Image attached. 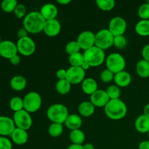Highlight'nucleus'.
<instances>
[{"instance_id":"12","label":"nucleus","mask_w":149,"mask_h":149,"mask_svg":"<svg viewBox=\"0 0 149 149\" xmlns=\"http://www.w3.org/2000/svg\"><path fill=\"white\" fill-rule=\"evenodd\" d=\"M85 74L86 71L81 67L71 66L67 69L66 79L71 85L81 84L85 79Z\"/></svg>"},{"instance_id":"45","label":"nucleus","mask_w":149,"mask_h":149,"mask_svg":"<svg viewBox=\"0 0 149 149\" xmlns=\"http://www.w3.org/2000/svg\"><path fill=\"white\" fill-rule=\"evenodd\" d=\"M138 149H149V140L143 141L140 143Z\"/></svg>"},{"instance_id":"3","label":"nucleus","mask_w":149,"mask_h":149,"mask_svg":"<svg viewBox=\"0 0 149 149\" xmlns=\"http://www.w3.org/2000/svg\"><path fill=\"white\" fill-rule=\"evenodd\" d=\"M47 116L52 123L63 125L69 116L68 109L62 103H55L49 106L47 110Z\"/></svg>"},{"instance_id":"38","label":"nucleus","mask_w":149,"mask_h":149,"mask_svg":"<svg viewBox=\"0 0 149 149\" xmlns=\"http://www.w3.org/2000/svg\"><path fill=\"white\" fill-rule=\"evenodd\" d=\"M114 76L115 74H113V72L110 71V70L107 69H104L103 71H101L100 75V80H101L104 83H109L111 81H113L114 79Z\"/></svg>"},{"instance_id":"23","label":"nucleus","mask_w":149,"mask_h":149,"mask_svg":"<svg viewBox=\"0 0 149 149\" xmlns=\"http://www.w3.org/2000/svg\"><path fill=\"white\" fill-rule=\"evenodd\" d=\"M10 87L15 91H22L27 86V80L21 75H16L10 81Z\"/></svg>"},{"instance_id":"6","label":"nucleus","mask_w":149,"mask_h":149,"mask_svg":"<svg viewBox=\"0 0 149 149\" xmlns=\"http://www.w3.org/2000/svg\"><path fill=\"white\" fill-rule=\"evenodd\" d=\"M42 97L36 92H29L23 97L24 110L30 113L38 111L42 106Z\"/></svg>"},{"instance_id":"40","label":"nucleus","mask_w":149,"mask_h":149,"mask_svg":"<svg viewBox=\"0 0 149 149\" xmlns=\"http://www.w3.org/2000/svg\"><path fill=\"white\" fill-rule=\"evenodd\" d=\"M13 142L7 137L0 136V149H12Z\"/></svg>"},{"instance_id":"44","label":"nucleus","mask_w":149,"mask_h":149,"mask_svg":"<svg viewBox=\"0 0 149 149\" xmlns=\"http://www.w3.org/2000/svg\"><path fill=\"white\" fill-rule=\"evenodd\" d=\"M9 61H10V63H11L13 65H19L20 63V57L19 56L18 54H17V55L12 57Z\"/></svg>"},{"instance_id":"39","label":"nucleus","mask_w":149,"mask_h":149,"mask_svg":"<svg viewBox=\"0 0 149 149\" xmlns=\"http://www.w3.org/2000/svg\"><path fill=\"white\" fill-rule=\"evenodd\" d=\"M14 14L15 17L18 19L24 18L26 14V7L23 4H18L14 10Z\"/></svg>"},{"instance_id":"19","label":"nucleus","mask_w":149,"mask_h":149,"mask_svg":"<svg viewBox=\"0 0 149 149\" xmlns=\"http://www.w3.org/2000/svg\"><path fill=\"white\" fill-rule=\"evenodd\" d=\"M113 81L119 87H126L130 84L132 81V77L129 72L125 70L115 74Z\"/></svg>"},{"instance_id":"22","label":"nucleus","mask_w":149,"mask_h":149,"mask_svg":"<svg viewBox=\"0 0 149 149\" xmlns=\"http://www.w3.org/2000/svg\"><path fill=\"white\" fill-rule=\"evenodd\" d=\"M135 130L140 133H148L149 132V118L143 114L137 117L135 121Z\"/></svg>"},{"instance_id":"14","label":"nucleus","mask_w":149,"mask_h":149,"mask_svg":"<svg viewBox=\"0 0 149 149\" xmlns=\"http://www.w3.org/2000/svg\"><path fill=\"white\" fill-rule=\"evenodd\" d=\"M110 98L106 90H97L93 95H90V101L95 107L104 108L109 103Z\"/></svg>"},{"instance_id":"25","label":"nucleus","mask_w":149,"mask_h":149,"mask_svg":"<svg viewBox=\"0 0 149 149\" xmlns=\"http://www.w3.org/2000/svg\"><path fill=\"white\" fill-rule=\"evenodd\" d=\"M136 73L140 77L146 79L149 77V62L144 59H141L137 63L135 66Z\"/></svg>"},{"instance_id":"46","label":"nucleus","mask_w":149,"mask_h":149,"mask_svg":"<svg viewBox=\"0 0 149 149\" xmlns=\"http://www.w3.org/2000/svg\"><path fill=\"white\" fill-rule=\"evenodd\" d=\"M67 149H84L83 145H77V144H71Z\"/></svg>"},{"instance_id":"5","label":"nucleus","mask_w":149,"mask_h":149,"mask_svg":"<svg viewBox=\"0 0 149 149\" xmlns=\"http://www.w3.org/2000/svg\"><path fill=\"white\" fill-rule=\"evenodd\" d=\"M106 68L116 74L125 71L126 67V61L123 55L117 52H112L106 58Z\"/></svg>"},{"instance_id":"50","label":"nucleus","mask_w":149,"mask_h":149,"mask_svg":"<svg viewBox=\"0 0 149 149\" xmlns=\"http://www.w3.org/2000/svg\"><path fill=\"white\" fill-rule=\"evenodd\" d=\"M81 68H82V69L84 70V71H87V70L90 69V68H91V66H90V65H89V64L87 63V62H85V61H84V63L82 64V65H81Z\"/></svg>"},{"instance_id":"32","label":"nucleus","mask_w":149,"mask_h":149,"mask_svg":"<svg viewBox=\"0 0 149 149\" xmlns=\"http://www.w3.org/2000/svg\"><path fill=\"white\" fill-rule=\"evenodd\" d=\"M68 62L71 64V66L81 67L84 63V55L81 52H77L74 55H69Z\"/></svg>"},{"instance_id":"33","label":"nucleus","mask_w":149,"mask_h":149,"mask_svg":"<svg viewBox=\"0 0 149 149\" xmlns=\"http://www.w3.org/2000/svg\"><path fill=\"white\" fill-rule=\"evenodd\" d=\"M18 4L16 0H4L1 3V9L4 13H13Z\"/></svg>"},{"instance_id":"48","label":"nucleus","mask_w":149,"mask_h":149,"mask_svg":"<svg viewBox=\"0 0 149 149\" xmlns=\"http://www.w3.org/2000/svg\"><path fill=\"white\" fill-rule=\"evenodd\" d=\"M71 2V0H57V3L61 5H66Z\"/></svg>"},{"instance_id":"13","label":"nucleus","mask_w":149,"mask_h":149,"mask_svg":"<svg viewBox=\"0 0 149 149\" xmlns=\"http://www.w3.org/2000/svg\"><path fill=\"white\" fill-rule=\"evenodd\" d=\"M18 53L17 45L10 40H2L0 43V57L10 60Z\"/></svg>"},{"instance_id":"35","label":"nucleus","mask_w":149,"mask_h":149,"mask_svg":"<svg viewBox=\"0 0 149 149\" xmlns=\"http://www.w3.org/2000/svg\"><path fill=\"white\" fill-rule=\"evenodd\" d=\"M80 49H81V48H80L79 45L77 40L71 41V42H68L66 44V45H65V52L68 55H71L77 53V52H80Z\"/></svg>"},{"instance_id":"43","label":"nucleus","mask_w":149,"mask_h":149,"mask_svg":"<svg viewBox=\"0 0 149 149\" xmlns=\"http://www.w3.org/2000/svg\"><path fill=\"white\" fill-rule=\"evenodd\" d=\"M17 36L18 37V39H23V38L27 37L29 36V32L24 29V28H21V29H19L17 31Z\"/></svg>"},{"instance_id":"27","label":"nucleus","mask_w":149,"mask_h":149,"mask_svg":"<svg viewBox=\"0 0 149 149\" xmlns=\"http://www.w3.org/2000/svg\"><path fill=\"white\" fill-rule=\"evenodd\" d=\"M135 32L139 36H149V20H141L136 23L135 27Z\"/></svg>"},{"instance_id":"11","label":"nucleus","mask_w":149,"mask_h":149,"mask_svg":"<svg viewBox=\"0 0 149 149\" xmlns=\"http://www.w3.org/2000/svg\"><path fill=\"white\" fill-rule=\"evenodd\" d=\"M77 42H78L81 49L84 51L95 46V33L91 31H84L77 36Z\"/></svg>"},{"instance_id":"16","label":"nucleus","mask_w":149,"mask_h":149,"mask_svg":"<svg viewBox=\"0 0 149 149\" xmlns=\"http://www.w3.org/2000/svg\"><path fill=\"white\" fill-rule=\"evenodd\" d=\"M61 31V24L57 19L46 20L43 31L49 37H55Z\"/></svg>"},{"instance_id":"15","label":"nucleus","mask_w":149,"mask_h":149,"mask_svg":"<svg viewBox=\"0 0 149 149\" xmlns=\"http://www.w3.org/2000/svg\"><path fill=\"white\" fill-rule=\"evenodd\" d=\"M16 128L12 118L6 116H0V136H10Z\"/></svg>"},{"instance_id":"24","label":"nucleus","mask_w":149,"mask_h":149,"mask_svg":"<svg viewBox=\"0 0 149 149\" xmlns=\"http://www.w3.org/2000/svg\"><path fill=\"white\" fill-rule=\"evenodd\" d=\"M95 107L90 101L81 102L78 106L79 113L83 117H90L95 113Z\"/></svg>"},{"instance_id":"1","label":"nucleus","mask_w":149,"mask_h":149,"mask_svg":"<svg viewBox=\"0 0 149 149\" xmlns=\"http://www.w3.org/2000/svg\"><path fill=\"white\" fill-rule=\"evenodd\" d=\"M46 20L44 19L40 13L38 11H31L28 13L23 18V28L29 33L36 34L43 31Z\"/></svg>"},{"instance_id":"2","label":"nucleus","mask_w":149,"mask_h":149,"mask_svg":"<svg viewBox=\"0 0 149 149\" xmlns=\"http://www.w3.org/2000/svg\"><path fill=\"white\" fill-rule=\"evenodd\" d=\"M105 114L112 120H120L127 113V106L123 100L119 99L110 100L104 107Z\"/></svg>"},{"instance_id":"20","label":"nucleus","mask_w":149,"mask_h":149,"mask_svg":"<svg viewBox=\"0 0 149 149\" xmlns=\"http://www.w3.org/2000/svg\"><path fill=\"white\" fill-rule=\"evenodd\" d=\"M81 87L83 93L90 96L98 90V84L97 81L95 79L90 77L84 79L81 84Z\"/></svg>"},{"instance_id":"7","label":"nucleus","mask_w":149,"mask_h":149,"mask_svg":"<svg viewBox=\"0 0 149 149\" xmlns=\"http://www.w3.org/2000/svg\"><path fill=\"white\" fill-rule=\"evenodd\" d=\"M114 36L109 29H102L95 33V46L103 50H106L113 45Z\"/></svg>"},{"instance_id":"49","label":"nucleus","mask_w":149,"mask_h":149,"mask_svg":"<svg viewBox=\"0 0 149 149\" xmlns=\"http://www.w3.org/2000/svg\"><path fill=\"white\" fill-rule=\"evenodd\" d=\"M83 148H84V149H95V146L93 143H87L83 145Z\"/></svg>"},{"instance_id":"29","label":"nucleus","mask_w":149,"mask_h":149,"mask_svg":"<svg viewBox=\"0 0 149 149\" xmlns=\"http://www.w3.org/2000/svg\"><path fill=\"white\" fill-rule=\"evenodd\" d=\"M63 132V125L62 124L52 123L48 127V134L52 138H58Z\"/></svg>"},{"instance_id":"4","label":"nucleus","mask_w":149,"mask_h":149,"mask_svg":"<svg viewBox=\"0 0 149 149\" xmlns=\"http://www.w3.org/2000/svg\"><path fill=\"white\" fill-rule=\"evenodd\" d=\"M84 61L87 62L91 67H97L101 65L106 61V54L104 50L97 47H93L83 52Z\"/></svg>"},{"instance_id":"41","label":"nucleus","mask_w":149,"mask_h":149,"mask_svg":"<svg viewBox=\"0 0 149 149\" xmlns=\"http://www.w3.org/2000/svg\"><path fill=\"white\" fill-rule=\"evenodd\" d=\"M67 77V69L64 68H60L56 72V77L58 80H63L66 79Z\"/></svg>"},{"instance_id":"34","label":"nucleus","mask_w":149,"mask_h":149,"mask_svg":"<svg viewBox=\"0 0 149 149\" xmlns=\"http://www.w3.org/2000/svg\"><path fill=\"white\" fill-rule=\"evenodd\" d=\"M109 95L110 100H114V99H119L121 95L120 87L116 86V84H111L109 86L107 90H106Z\"/></svg>"},{"instance_id":"28","label":"nucleus","mask_w":149,"mask_h":149,"mask_svg":"<svg viewBox=\"0 0 149 149\" xmlns=\"http://www.w3.org/2000/svg\"><path fill=\"white\" fill-rule=\"evenodd\" d=\"M55 89L60 95H65L71 91V84L67 79L58 80L55 84Z\"/></svg>"},{"instance_id":"26","label":"nucleus","mask_w":149,"mask_h":149,"mask_svg":"<svg viewBox=\"0 0 149 149\" xmlns=\"http://www.w3.org/2000/svg\"><path fill=\"white\" fill-rule=\"evenodd\" d=\"M85 134L80 129L71 131L69 134V139L72 144L82 145L85 141Z\"/></svg>"},{"instance_id":"52","label":"nucleus","mask_w":149,"mask_h":149,"mask_svg":"<svg viewBox=\"0 0 149 149\" xmlns=\"http://www.w3.org/2000/svg\"><path fill=\"white\" fill-rule=\"evenodd\" d=\"M148 137H149V132H148Z\"/></svg>"},{"instance_id":"8","label":"nucleus","mask_w":149,"mask_h":149,"mask_svg":"<svg viewBox=\"0 0 149 149\" xmlns=\"http://www.w3.org/2000/svg\"><path fill=\"white\" fill-rule=\"evenodd\" d=\"M13 119L16 128L24 130L26 131L29 130L33 125V119L31 116V113L24 109L15 112Z\"/></svg>"},{"instance_id":"30","label":"nucleus","mask_w":149,"mask_h":149,"mask_svg":"<svg viewBox=\"0 0 149 149\" xmlns=\"http://www.w3.org/2000/svg\"><path fill=\"white\" fill-rule=\"evenodd\" d=\"M10 108L12 111H14V113L24 109L23 98L18 96L12 97L10 100Z\"/></svg>"},{"instance_id":"21","label":"nucleus","mask_w":149,"mask_h":149,"mask_svg":"<svg viewBox=\"0 0 149 149\" xmlns=\"http://www.w3.org/2000/svg\"><path fill=\"white\" fill-rule=\"evenodd\" d=\"M65 126L71 131L80 129L82 125V119L81 116L76 113L69 114L64 123Z\"/></svg>"},{"instance_id":"17","label":"nucleus","mask_w":149,"mask_h":149,"mask_svg":"<svg viewBox=\"0 0 149 149\" xmlns=\"http://www.w3.org/2000/svg\"><path fill=\"white\" fill-rule=\"evenodd\" d=\"M39 13L45 20H53V19H56L58 16V9L57 6L54 4L47 3L41 7Z\"/></svg>"},{"instance_id":"18","label":"nucleus","mask_w":149,"mask_h":149,"mask_svg":"<svg viewBox=\"0 0 149 149\" xmlns=\"http://www.w3.org/2000/svg\"><path fill=\"white\" fill-rule=\"evenodd\" d=\"M12 142L17 146H23L28 142L29 134L27 131L24 130L15 128L12 135H10Z\"/></svg>"},{"instance_id":"47","label":"nucleus","mask_w":149,"mask_h":149,"mask_svg":"<svg viewBox=\"0 0 149 149\" xmlns=\"http://www.w3.org/2000/svg\"><path fill=\"white\" fill-rule=\"evenodd\" d=\"M143 114L149 118V103L146 105L143 108Z\"/></svg>"},{"instance_id":"31","label":"nucleus","mask_w":149,"mask_h":149,"mask_svg":"<svg viewBox=\"0 0 149 149\" xmlns=\"http://www.w3.org/2000/svg\"><path fill=\"white\" fill-rule=\"evenodd\" d=\"M96 5L100 10L107 12L113 10L115 7L114 0H96Z\"/></svg>"},{"instance_id":"37","label":"nucleus","mask_w":149,"mask_h":149,"mask_svg":"<svg viewBox=\"0 0 149 149\" xmlns=\"http://www.w3.org/2000/svg\"><path fill=\"white\" fill-rule=\"evenodd\" d=\"M127 39L125 37L124 35L122 36H114V39H113V45L117 49H125L127 46Z\"/></svg>"},{"instance_id":"10","label":"nucleus","mask_w":149,"mask_h":149,"mask_svg":"<svg viewBox=\"0 0 149 149\" xmlns=\"http://www.w3.org/2000/svg\"><path fill=\"white\" fill-rule=\"evenodd\" d=\"M127 28V23L126 20L120 16L112 17L109 21V30L114 36L124 35V33L126 32Z\"/></svg>"},{"instance_id":"51","label":"nucleus","mask_w":149,"mask_h":149,"mask_svg":"<svg viewBox=\"0 0 149 149\" xmlns=\"http://www.w3.org/2000/svg\"><path fill=\"white\" fill-rule=\"evenodd\" d=\"M2 42V40H1V36H0V43H1V42Z\"/></svg>"},{"instance_id":"36","label":"nucleus","mask_w":149,"mask_h":149,"mask_svg":"<svg viewBox=\"0 0 149 149\" xmlns=\"http://www.w3.org/2000/svg\"><path fill=\"white\" fill-rule=\"evenodd\" d=\"M138 15L141 20H149V1L140 6L138 10Z\"/></svg>"},{"instance_id":"9","label":"nucleus","mask_w":149,"mask_h":149,"mask_svg":"<svg viewBox=\"0 0 149 149\" xmlns=\"http://www.w3.org/2000/svg\"><path fill=\"white\" fill-rule=\"evenodd\" d=\"M16 45H17L18 53L23 56H31L36 51V43L30 36L18 39Z\"/></svg>"},{"instance_id":"42","label":"nucleus","mask_w":149,"mask_h":149,"mask_svg":"<svg viewBox=\"0 0 149 149\" xmlns=\"http://www.w3.org/2000/svg\"><path fill=\"white\" fill-rule=\"evenodd\" d=\"M141 54H142L143 59L149 62V44H147L143 47Z\"/></svg>"}]
</instances>
